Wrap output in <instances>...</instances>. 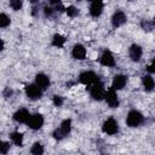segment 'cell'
I'll return each instance as SVG.
<instances>
[{"mask_svg": "<svg viewBox=\"0 0 155 155\" xmlns=\"http://www.w3.org/2000/svg\"><path fill=\"white\" fill-rule=\"evenodd\" d=\"M10 23H11L10 18H8L5 13H1V15H0V27H1V28H5V27H7Z\"/></svg>", "mask_w": 155, "mask_h": 155, "instance_id": "obj_21", "label": "cell"}, {"mask_svg": "<svg viewBox=\"0 0 155 155\" xmlns=\"http://www.w3.org/2000/svg\"><path fill=\"white\" fill-rule=\"evenodd\" d=\"M102 130L107 134H115L119 131V125H117V122H116V120L114 117H109L108 120L104 121Z\"/></svg>", "mask_w": 155, "mask_h": 155, "instance_id": "obj_3", "label": "cell"}, {"mask_svg": "<svg viewBox=\"0 0 155 155\" xmlns=\"http://www.w3.org/2000/svg\"><path fill=\"white\" fill-rule=\"evenodd\" d=\"M52 12H53V11H52L51 7H45V15H46V16H51Z\"/></svg>", "mask_w": 155, "mask_h": 155, "instance_id": "obj_27", "label": "cell"}, {"mask_svg": "<svg viewBox=\"0 0 155 155\" xmlns=\"http://www.w3.org/2000/svg\"><path fill=\"white\" fill-rule=\"evenodd\" d=\"M65 11H67V15H68L69 17H75V16H78V13H79V10H78L75 6H68V7L65 8Z\"/></svg>", "mask_w": 155, "mask_h": 155, "instance_id": "obj_22", "label": "cell"}, {"mask_svg": "<svg viewBox=\"0 0 155 155\" xmlns=\"http://www.w3.org/2000/svg\"><path fill=\"white\" fill-rule=\"evenodd\" d=\"M90 93H91V97L96 101H101L104 98V88H103V84L102 82H96L91 86V90H90Z\"/></svg>", "mask_w": 155, "mask_h": 155, "instance_id": "obj_4", "label": "cell"}, {"mask_svg": "<svg viewBox=\"0 0 155 155\" xmlns=\"http://www.w3.org/2000/svg\"><path fill=\"white\" fill-rule=\"evenodd\" d=\"M99 62H101V64L104 65V67H114V65H115V59H114L113 54H111L109 51H105V52L101 56Z\"/></svg>", "mask_w": 155, "mask_h": 155, "instance_id": "obj_10", "label": "cell"}, {"mask_svg": "<svg viewBox=\"0 0 155 155\" xmlns=\"http://www.w3.org/2000/svg\"><path fill=\"white\" fill-rule=\"evenodd\" d=\"M70 128H71V120L67 119V120L62 121L59 128H57V130L53 132V137H54L56 139H62V138H64L65 136L69 134Z\"/></svg>", "mask_w": 155, "mask_h": 155, "instance_id": "obj_1", "label": "cell"}, {"mask_svg": "<svg viewBox=\"0 0 155 155\" xmlns=\"http://www.w3.org/2000/svg\"><path fill=\"white\" fill-rule=\"evenodd\" d=\"M42 88H40L36 84L35 85H27L25 86V93L28 96V98L30 99H39L42 94Z\"/></svg>", "mask_w": 155, "mask_h": 155, "instance_id": "obj_6", "label": "cell"}, {"mask_svg": "<svg viewBox=\"0 0 155 155\" xmlns=\"http://www.w3.org/2000/svg\"><path fill=\"white\" fill-rule=\"evenodd\" d=\"M48 2H51V4H59L61 2V0H47Z\"/></svg>", "mask_w": 155, "mask_h": 155, "instance_id": "obj_28", "label": "cell"}, {"mask_svg": "<svg viewBox=\"0 0 155 155\" xmlns=\"http://www.w3.org/2000/svg\"><path fill=\"white\" fill-rule=\"evenodd\" d=\"M104 98H105V101H107V103H108V105H109L110 108H117V107H119L117 94H116V92H115L114 88H109V90L105 92Z\"/></svg>", "mask_w": 155, "mask_h": 155, "instance_id": "obj_7", "label": "cell"}, {"mask_svg": "<svg viewBox=\"0 0 155 155\" xmlns=\"http://www.w3.org/2000/svg\"><path fill=\"white\" fill-rule=\"evenodd\" d=\"M130 57L133 62H138L142 57V47L139 45H132L130 47Z\"/></svg>", "mask_w": 155, "mask_h": 155, "instance_id": "obj_14", "label": "cell"}, {"mask_svg": "<svg viewBox=\"0 0 155 155\" xmlns=\"http://www.w3.org/2000/svg\"><path fill=\"white\" fill-rule=\"evenodd\" d=\"M88 1H91V2H93V1H101V0H88Z\"/></svg>", "mask_w": 155, "mask_h": 155, "instance_id": "obj_29", "label": "cell"}, {"mask_svg": "<svg viewBox=\"0 0 155 155\" xmlns=\"http://www.w3.org/2000/svg\"><path fill=\"white\" fill-rule=\"evenodd\" d=\"M28 126L31 128V130H39L42 125H44V117L41 114H34V115H30L29 120H28Z\"/></svg>", "mask_w": 155, "mask_h": 155, "instance_id": "obj_8", "label": "cell"}, {"mask_svg": "<svg viewBox=\"0 0 155 155\" xmlns=\"http://www.w3.org/2000/svg\"><path fill=\"white\" fill-rule=\"evenodd\" d=\"M126 122H127V125L130 127H137L143 122V115L138 110H131L127 114Z\"/></svg>", "mask_w": 155, "mask_h": 155, "instance_id": "obj_2", "label": "cell"}, {"mask_svg": "<svg viewBox=\"0 0 155 155\" xmlns=\"http://www.w3.org/2000/svg\"><path fill=\"white\" fill-rule=\"evenodd\" d=\"M52 101H53V104L56 107H61L63 104V98L61 96H53V99Z\"/></svg>", "mask_w": 155, "mask_h": 155, "instance_id": "obj_25", "label": "cell"}, {"mask_svg": "<svg viewBox=\"0 0 155 155\" xmlns=\"http://www.w3.org/2000/svg\"><path fill=\"white\" fill-rule=\"evenodd\" d=\"M142 82H143V86H144L145 91H151L155 86V81L150 75H144L143 79H142Z\"/></svg>", "mask_w": 155, "mask_h": 155, "instance_id": "obj_17", "label": "cell"}, {"mask_svg": "<svg viewBox=\"0 0 155 155\" xmlns=\"http://www.w3.org/2000/svg\"><path fill=\"white\" fill-rule=\"evenodd\" d=\"M35 84H36L40 88L45 90V88H47L48 85H50V79H48L45 74H38V75L35 76Z\"/></svg>", "mask_w": 155, "mask_h": 155, "instance_id": "obj_16", "label": "cell"}, {"mask_svg": "<svg viewBox=\"0 0 155 155\" xmlns=\"http://www.w3.org/2000/svg\"><path fill=\"white\" fill-rule=\"evenodd\" d=\"M8 149H10V144L7 142H2L1 145H0V153L1 154H6L8 151Z\"/></svg>", "mask_w": 155, "mask_h": 155, "instance_id": "obj_24", "label": "cell"}, {"mask_svg": "<svg viewBox=\"0 0 155 155\" xmlns=\"http://www.w3.org/2000/svg\"><path fill=\"white\" fill-rule=\"evenodd\" d=\"M30 151H31V154H34V155H41V154H44V147L41 145V143L36 142V143H34V145L31 147Z\"/></svg>", "mask_w": 155, "mask_h": 155, "instance_id": "obj_20", "label": "cell"}, {"mask_svg": "<svg viewBox=\"0 0 155 155\" xmlns=\"http://www.w3.org/2000/svg\"><path fill=\"white\" fill-rule=\"evenodd\" d=\"M11 140L15 145L17 147H22L23 144V134L21 132H13L11 133Z\"/></svg>", "mask_w": 155, "mask_h": 155, "instance_id": "obj_18", "label": "cell"}, {"mask_svg": "<svg viewBox=\"0 0 155 155\" xmlns=\"http://www.w3.org/2000/svg\"><path fill=\"white\" fill-rule=\"evenodd\" d=\"M71 54H73V57L75 58V59H84L85 57H86V48L82 46V45H80V44H78V45H75L74 47H73V51H71Z\"/></svg>", "mask_w": 155, "mask_h": 155, "instance_id": "obj_13", "label": "cell"}, {"mask_svg": "<svg viewBox=\"0 0 155 155\" xmlns=\"http://www.w3.org/2000/svg\"><path fill=\"white\" fill-rule=\"evenodd\" d=\"M148 71H149V73H155V58L153 59L151 64L148 67Z\"/></svg>", "mask_w": 155, "mask_h": 155, "instance_id": "obj_26", "label": "cell"}, {"mask_svg": "<svg viewBox=\"0 0 155 155\" xmlns=\"http://www.w3.org/2000/svg\"><path fill=\"white\" fill-rule=\"evenodd\" d=\"M102 11H103V2H102V0L101 1H93L91 4V6H90V13L93 17L101 16Z\"/></svg>", "mask_w": 155, "mask_h": 155, "instance_id": "obj_15", "label": "cell"}, {"mask_svg": "<svg viewBox=\"0 0 155 155\" xmlns=\"http://www.w3.org/2000/svg\"><path fill=\"white\" fill-rule=\"evenodd\" d=\"M64 42H65V39H64L62 35H59V34H54V35H53V39H52V45H53V46H56V47H62V46L64 45Z\"/></svg>", "mask_w": 155, "mask_h": 155, "instance_id": "obj_19", "label": "cell"}, {"mask_svg": "<svg viewBox=\"0 0 155 155\" xmlns=\"http://www.w3.org/2000/svg\"><path fill=\"white\" fill-rule=\"evenodd\" d=\"M30 115H29V111L27 109H19L17 110L15 114H13V119L17 121V122H28Z\"/></svg>", "mask_w": 155, "mask_h": 155, "instance_id": "obj_12", "label": "cell"}, {"mask_svg": "<svg viewBox=\"0 0 155 155\" xmlns=\"http://www.w3.org/2000/svg\"><path fill=\"white\" fill-rule=\"evenodd\" d=\"M10 5L15 11H18L22 7V0H10Z\"/></svg>", "mask_w": 155, "mask_h": 155, "instance_id": "obj_23", "label": "cell"}, {"mask_svg": "<svg viewBox=\"0 0 155 155\" xmlns=\"http://www.w3.org/2000/svg\"><path fill=\"white\" fill-rule=\"evenodd\" d=\"M126 19H127V17L122 11H116L111 17V24H113V27L117 28V27L122 25L126 22Z\"/></svg>", "mask_w": 155, "mask_h": 155, "instance_id": "obj_9", "label": "cell"}, {"mask_svg": "<svg viewBox=\"0 0 155 155\" xmlns=\"http://www.w3.org/2000/svg\"><path fill=\"white\" fill-rule=\"evenodd\" d=\"M98 81H99V79L93 71H84L82 74H80V82H82L84 85L90 86Z\"/></svg>", "mask_w": 155, "mask_h": 155, "instance_id": "obj_5", "label": "cell"}, {"mask_svg": "<svg viewBox=\"0 0 155 155\" xmlns=\"http://www.w3.org/2000/svg\"><path fill=\"white\" fill-rule=\"evenodd\" d=\"M126 81H127V78L125 75H115L114 79H113V82H111V88L121 90V88L125 87Z\"/></svg>", "mask_w": 155, "mask_h": 155, "instance_id": "obj_11", "label": "cell"}]
</instances>
